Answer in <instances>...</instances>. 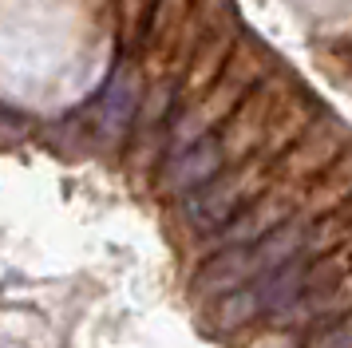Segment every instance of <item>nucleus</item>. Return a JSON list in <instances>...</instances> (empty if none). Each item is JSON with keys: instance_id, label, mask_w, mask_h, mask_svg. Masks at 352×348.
Segmentation results:
<instances>
[{"instance_id": "1", "label": "nucleus", "mask_w": 352, "mask_h": 348, "mask_svg": "<svg viewBox=\"0 0 352 348\" xmlns=\"http://www.w3.org/2000/svg\"><path fill=\"white\" fill-rule=\"evenodd\" d=\"M305 348H352V309L329 325H317L305 336Z\"/></svg>"}]
</instances>
